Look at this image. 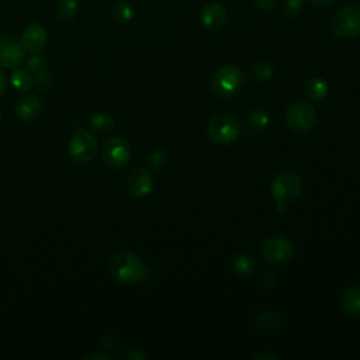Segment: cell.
I'll return each mask as SVG.
<instances>
[{
  "label": "cell",
  "mask_w": 360,
  "mask_h": 360,
  "mask_svg": "<svg viewBox=\"0 0 360 360\" xmlns=\"http://www.w3.org/2000/svg\"><path fill=\"white\" fill-rule=\"evenodd\" d=\"M48 42V32L41 24H30L21 34V44L30 52H41Z\"/></svg>",
  "instance_id": "7c38bea8"
},
{
  "label": "cell",
  "mask_w": 360,
  "mask_h": 360,
  "mask_svg": "<svg viewBox=\"0 0 360 360\" xmlns=\"http://www.w3.org/2000/svg\"><path fill=\"white\" fill-rule=\"evenodd\" d=\"M246 122H248V125H249L252 129H255V131L263 129V128H266L267 124H269V115H267V112H266L264 110L256 108V110L249 111L248 118H246Z\"/></svg>",
  "instance_id": "7402d4cb"
},
{
  "label": "cell",
  "mask_w": 360,
  "mask_h": 360,
  "mask_svg": "<svg viewBox=\"0 0 360 360\" xmlns=\"http://www.w3.org/2000/svg\"><path fill=\"white\" fill-rule=\"evenodd\" d=\"M232 267H233L235 273H238L240 276H249L256 269V260L249 255H239L235 257Z\"/></svg>",
  "instance_id": "44dd1931"
},
{
  "label": "cell",
  "mask_w": 360,
  "mask_h": 360,
  "mask_svg": "<svg viewBox=\"0 0 360 360\" xmlns=\"http://www.w3.org/2000/svg\"><path fill=\"white\" fill-rule=\"evenodd\" d=\"M330 31L343 39L360 35V7L346 6L340 8L330 21Z\"/></svg>",
  "instance_id": "5b68a950"
},
{
  "label": "cell",
  "mask_w": 360,
  "mask_h": 360,
  "mask_svg": "<svg viewBox=\"0 0 360 360\" xmlns=\"http://www.w3.org/2000/svg\"><path fill=\"white\" fill-rule=\"evenodd\" d=\"M118 357H128V359H143V357H145V354H142L141 352H138V350H135V349H131L128 353H122V354H120Z\"/></svg>",
  "instance_id": "f546056e"
},
{
  "label": "cell",
  "mask_w": 360,
  "mask_h": 360,
  "mask_svg": "<svg viewBox=\"0 0 360 360\" xmlns=\"http://www.w3.org/2000/svg\"><path fill=\"white\" fill-rule=\"evenodd\" d=\"M302 180L297 172L287 170L280 173L271 183L270 191L274 200L278 201V211H283L301 191Z\"/></svg>",
  "instance_id": "277c9868"
},
{
  "label": "cell",
  "mask_w": 360,
  "mask_h": 360,
  "mask_svg": "<svg viewBox=\"0 0 360 360\" xmlns=\"http://www.w3.org/2000/svg\"><path fill=\"white\" fill-rule=\"evenodd\" d=\"M245 84L243 72L235 65L221 66L212 76L211 87L212 91L222 98L236 96Z\"/></svg>",
  "instance_id": "7a4b0ae2"
},
{
  "label": "cell",
  "mask_w": 360,
  "mask_h": 360,
  "mask_svg": "<svg viewBox=\"0 0 360 360\" xmlns=\"http://www.w3.org/2000/svg\"><path fill=\"white\" fill-rule=\"evenodd\" d=\"M34 83V79L31 76V73L22 68H13L11 72V84L14 86L15 90L18 91H27L31 89Z\"/></svg>",
  "instance_id": "ac0fdd59"
},
{
  "label": "cell",
  "mask_w": 360,
  "mask_h": 360,
  "mask_svg": "<svg viewBox=\"0 0 360 360\" xmlns=\"http://www.w3.org/2000/svg\"><path fill=\"white\" fill-rule=\"evenodd\" d=\"M101 158L108 167L118 170L129 163L131 150L122 138L111 136L101 146Z\"/></svg>",
  "instance_id": "ba28073f"
},
{
  "label": "cell",
  "mask_w": 360,
  "mask_h": 360,
  "mask_svg": "<svg viewBox=\"0 0 360 360\" xmlns=\"http://www.w3.org/2000/svg\"><path fill=\"white\" fill-rule=\"evenodd\" d=\"M46 63H48L46 58H45L42 53H39V52H34V53L28 58V60H27V66H28V69H30L31 72H38V70H41V69H45V68H46Z\"/></svg>",
  "instance_id": "4316f807"
},
{
  "label": "cell",
  "mask_w": 360,
  "mask_h": 360,
  "mask_svg": "<svg viewBox=\"0 0 360 360\" xmlns=\"http://www.w3.org/2000/svg\"><path fill=\"white\" fill-rule=\"evenodd\" d=\"M304 7V1L302 0H283L281 3V8H283V14L287 18H295L301 14Z\"/></svg>",
  "instance_id": "d4e9b609"
},
{
  "label": "cell",
  "mask_w": 360,
  "mask_h": 360,
  "mask_svg": "<svg viewBox=\"0 0 360 360\" xmlns=\"http://www.w3.org/2000/svg\"><path fill=\"white\" fill-rule=\"evenodd\" d=\"M110 276L122 284L136 283L145 278L146 267L142 259L129 250H120L110 257Z\"/></svg>",
  "instance_id": "6da1fadb"
},
{
  "label": "cell",
  "mask_w": 360,
  "mask_h": 360,
  "mask_svg": "<svg viewBox=\"0 0 360 360\" xmlns=\"http://www.w3.org/2000/svg\"><path fill=\"white\" fill-rule=\"evenodd\" d=\"M114 15L120 22H128L134 18V8L128 3H117L114 7Z\"/></svg>",
  "instance_id": "484cf974"
},
{
  "label": "cell",
  "mask_w": 360,
  "mask_h": 360,
  "mask_svg": "<svg viewBox=\"0 0 360 360\" xmlns=\"http://www.w3.org/2000/svg\"><path fill=\"white\" fill-rule=\"evenodd\" d=\"M253 359H259V360H263V359L277 360L278 356H277V354H273V353H257V354H253Z\"/></svg>",
  "instance_id": "1f68e13d"
},
{
  "label": "cell",
  "mask_w": 360,
  "mask_h": 360,
  "mask_svg": "<svg viewBox=\"0 0 360 360\" xmlns=\"http://www.w3.org/2000/svg\"><path fill=\"white\" fill-rule=\"evenodd\" d=\"M252 323L259 332H271L280 325V316L274 312H262L253 319Z\"/></svg>",
  "instance_id": "e0dca14e"
},
{
  "label": "cell",
  "mask_w": 360,
  "mask_h": 360,
  "mask_svg": "<svg viewBox=\"0 0 360 360\" xmlns=\"http://www.w3.org/2000/svg\"><path fill=\"white\" fill-rule=\"evenodd\" d=\"M226 10L221 3H207L200 13V21L207 30H219L226 21Z\"/></svg>",
  "instance_id": "4fadbf2b"
},
{
  "label": "cell",
  "mask_w": 360,
  "mask_h": 360,
  "mask_svg": "<svg viewBox=\"0 0 360 360\" xmlns=\"http://www.w3.org/2000/svg\"><path fill=\"white\" fill-rule=\"evenodd\" d=\"M86 360H93V359H98V360H108V356L104 354H89L84 357Z\"/></svg>",
  "instance_id": "836d02e7"
},
{
  "label": "cell",
  "mask_w": 360,
  "mask_h": 360,
  "mask_svg": "<svg viewBox=\"0 0 360 360\" xmlns=\"http://www.w3.org/2000/svg\"><path fill=\"white\" fill-rule=\"evenodd\" d=\"M42 110V101L35 94H24L15 103V114L22 121L35 120Z\"/></svg>",
  "instance_id": "5bb4252c"
},
{
  "label": "cell",
  "mask_w": 360,
  "mask_h": 360,
  "mask_svg": "<svg viewBox=\"0 0 360 360\" xmlns=\"http://www.w3.org/2000/svg\"><path fill=\"white\" fill-rule=\"evenodd\" d=\"M250 73L256 82H267L273 76V66L267 60H259L252 66Z\"/></svg>",
  "instance_id": "603a6c76"
},
{
  "label": "cell",
  "mask_w": 360,
  "mask_h": 360,
  "mask_svg": "<svg viewBox=\"0 0 360 360\" xmlns=\"http://www.w3.org/2000/svg\"><path fill=\"white\" fill-rule=\"evenodd\" d=\"M152 174L148 169L135 167L127 176V188L132 197L141 198L148 195L152 190Z\"/></svg>",
  "instance_id": "8fae6325"
},
{
  "label": "cell",
  "mask_w": 360,
  "mask_h": 360,
  "mask_svg": "<svg viewBox=\"0 0 360 360\" xmlns=\"http://www.w3.org/2000/svg\"><path fill=\"white\" fill-rule=\"evenodd\" d=\"M0 121H1V112H0Z\"/></svg>",
  "instance_id": "e575fe53"
},
{
  "label": "cell",
  "mask_w": 360,
  "mask_h": 360,
  "mask_svg": "<svg viewBox=\"0 0 360 360\" xmlns=\"http://www.w3.org/2000/svg\"><path fill=\"white\" fill-rule=\"evenodd\" d=\"M7 84H8V79H7L6 73L3 70H0V96L6 91Z\"/></svg>",
  "instance_id": "4dcf8cb0"
},
{
  "label": "cell",
  "mask_w": 360,
  "mask_h": 360,
  "mask_svg": "<svg viewBox=\"0 0 360 360\" xmlns=\"http://www.w3.org/2000/svg\"><path fill=\"white\" fill-rule=\"evenodd\" d=\"M240 131L239 118L229 112L217 114L207 124V135L215 143H231L239 138Z\"/></svg>",
  "instance_id": "3957f363"
},
{
  "label": "cell",
  "mask_w": 360,
  "mask_h": 360,
  "mask_svg": "<svg viewBox=\"0 0 360 360\" xmlns=\"http://www.w3.org/2000/svg\"><path fill=\"white\" fill-rule=\"evenodd\" d=\"M97 139L86 129L77 131L69 141V156L77 163L90 162L97 152Z\"/></svg>",
  "instance_id": "52a82bcc"
},
{
  "label": "cell",
  "mask_w": 360,
  "mask_h": 360,
  "mask_svg": "<svg viewBox=\"0 0 360 360\" xmlns=\"http://www.w3.org/2000/svg\"><path fill=\"white\" fill-rule=\"evenodd\" d=\"M294 245L284 236L274 235L262 245V256L269 263H284L294 256Z\"/></svg>",
  "instance_id": "9c48e42d"
},
{
  "label": "cell",
  "mask_w": 360,
  "mask_h": 360,
  "mask_svg": "<svg viewBox=\"0 0 360 360\" xmlns=\"http://www.w3.org/2000/svg\"><path fill=\"white\" fill-rule=\"evenodd\" d=\"M90 125L97 132H107L114 128V118L108 112L100 111V112H96L91 115Z\"/></svg>",
  "instance_id": "ffe728a7"
},
{
  "label": "cell",
  "mask_w": 360,
  "mask_h": 360,
  "mask_svg": "<svg viewBox=\"0 0 360 360\" xmlns=\"http://www.w3.org/2000/svg\"><path fill=\"white\" fill-rule=\"evenodd\" d=\"M34 83L35 86L38 87V90L41 91H46L52 87V83H53V77H52V73L45 68V69H41L38 72H35V77H34Z\"/></svg>",
  "instance_id": "cb8c5ba5"
},
{
  "label": "cell",
  "mask_w": 360,
  "mask_h": 360,
  "mask_svg": "<svg viewBox=\"0 0 360 360\" xmlns=\"http://www.w3.org/2000/svg\"><path fill=\"white\" fill-rule=\"evenodd\" d=\"M335 0H309V3L315 4V6H328L330 3H333Z\"/></svg>",
  "instance_id": "d6a6232c"
},
{
  "label": "cell",
  "mask_w": 360,
  "mask_h": 360,
  "mask_svg": "<svg viewBox=\"0 0 360 360\" xmlns=\"http://www.w3.org/2000/svg\"><path fill=\"white\" fill-rule=\"evenodd\" d=\"M285 124L295 132H304L314 127L316 114L314 107L307 101H294L285 110Z\"/></svg>",
  "instance_id": "8992f818"
},
{
  "label": "cell",
  "mask_w": 360,
  "mask_h": 360,
  "mask_svg": "<svg viewBox=\"0 0 360 360\" xmlns=\"http://www.w3.org/2000/svg\"><path fill=\"white\" fill-rule=\"evenodd\" d=\"M25 52L21 39L14 35H0V68H17L24 60Z\"/></svg>",
  "instance_id": "30bf717a"
},
{
  "label": "cell",
  "mask_w": 360,
  "mask_h": 360,
  "mask_svg": "<svg viewBox=\"0 0 360 360\" xmlns=\"http://www.w3.org/2000/svg\"><path fill=\"white\" fill-rule=\"evenodd\" d=\"M329 86L322 77H312L304 86L305 96L312 101H321L328 96Z\"/></svg>",
  "instance_id": "2e32d148"
},
{
  "label": "cell",
  "mask_w": 360,
  "mask_h": 360,
  "mask_svg": "<svg viewBox=\"0 0 360 360\" xmlns=\"http://www.w3.org/2000/svg\"><path fill=\"white\" fill-rule=\"evenodd\" d=\"M55 13L63 21H72L79 13V3L76 0H58Z\"/></svg>",
  "instance_id": "d6986e66"
},
{
  "label": "cell",
  "mask_w": 360,
  "mask_h": 360,
  "mask_svg": "<svg viewBox=\"0 0 360 360\" xmlns=\"http://www.w3.org/2000/svg\"><path fill=\"white\" fill-rule=\"evenodd\" d=\"M340 307L350 316L360 315V285H353L343 292Z\"/></svg>",
  "instance_id": "9a60e30c"
},
{
  "label": "cell",
  "mask_w": 360,
  "mask_h": 360,
  "mask_svg": "<svg viewBox=\"0 0 360 360\" xmlns=\"http://www.w3.org/2000/svg\"><path fill=\"white\" fill-rule=\"evenodd\" d=\"M253 3H255L259 8L269 11V10H273V8L277 6L278 0H253Z\"/></svg>",
  "instance_id": "f1b7e54d"
},
{
  "label": "cell",
  "mask_w": 360,
  "mask_h": 360,
  "mask_svg": "<svg viewBox=\"0 0 360 360\" xmlns=\"http://www.w3.org/2000/svg\"><path fill=\"white\" fill-rule=\"evenodd\" d=\"M167 163V153L163 150H156L149 156V166L159 170Z\"/></svg>",
  "instance_id": "83f0119b"
}]
</instances>
